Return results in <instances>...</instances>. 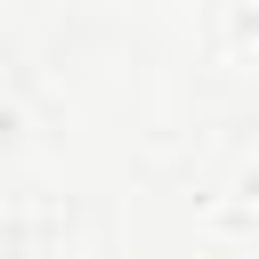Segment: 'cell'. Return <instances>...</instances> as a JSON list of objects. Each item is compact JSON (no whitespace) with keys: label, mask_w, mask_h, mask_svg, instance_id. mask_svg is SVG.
I'll return each instance as SVG.
<instances>
[]
</instances>
